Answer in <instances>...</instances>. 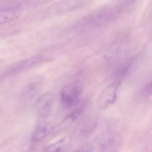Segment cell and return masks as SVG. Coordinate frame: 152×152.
<instances>
[{
	"label": "cell",
	"instance_id": "obj_3",
	"mask_svg": "<svg viewBox=\"0 0 152 152\" xmlns=\"http://www.w3.org/2000/svg\"><path fill=\"white\" fill-rule=\"evenodd\" d=\"M42 60L41 56H35L19 61L7 68L0 75V79H5L30 69L42 63Z\"/></svg>",
	"mask_w": 152,
	"mask_h": 152
},
{
	"label": "cell",
	"instance_id": "obj_14",
	"mask_svg": "<svg viewBox=\"0 0 152 152\" xmlns=\"http://www.w3.org/2000/svg\"><path fill=\"white\" fill-rule=\"evenodd\" d=\"M101 142V149L103 151H113L116 145V140L113 136H107Z\"/></svg>",
	"mask_w": 152,
	"mask_h": 152
},
{
	"label": "cell",
	"instance_id": "obj_11",
	"mask_svg": "<svg viewBox=\"0 0 152 152\" xmlns=\"http://www.w3.org/2000/svg\"><path fill=\"white\" fill-rule=\"evenodd\" d=\"M132 63L133 60L129 59L121 63L116 67L115 75L116 78L118 79V81H121L126 76L131 68Z\"/></svg>",
	"mask_w": 152,
	"mask_h": 152
},
{
	"label": "cell",
	"instance_id": "obj_15",
	"mask_svg": "<svg viewBox=\"0 0 152 152\" xmlns=\"http://www.w3.org/2000/svg\"><path fill=\"white\" fill-rule=\"evenodd\" d=\"M142 94L144 95V96L149 97L151 96L152 95V81L150 80V81L147 83L142 90Z\"/></svg>",
	"mask_w": 152,
	"mask_h": 152
},
{
	"label": "cell",
	"instance_id": "obj_4",
	"mask_svg": "<svg viewBox=\"0 0 152 152\" xmlns=\"http://www.w3.org/2000/svg\"><path fill=\"white\" fill-rule=\"evenodd\" d=\"M121 84V82L117 81L110 84L101 92L97 104L100 110H105L115 103Z\"/></svg>",
	"mask_w": 152,
	"mask_h": 152
},
{
	"label": "cell",
	"instance_id": "obj_16",
	"mask_svg": "<svg viewBox=\"0 0 152 152\" xmlns=\"http://www.w3.org/2000/svg\"><path fill=\"white\" fill-rule=\"evenodd\" d=\"M93 146L91 144H87L81 146L76 151H93Z\"/></svg>",
	"mask_w": 152,
	"mask_h": 152
},
{
	"label": "cell",
	"instance_id": "obj_8",
	"mask_svg": "<svg viewBox=\"0 0 152 152\" xmlns=\"http://www.w3.org/2000/svg\"><path fill=\"white\" fill-rule=\"evenodd\" d=\"M53 129L51 124L43 122L40 124L34 131L32 135L33 142H39L46 138L50 133Z\"/></svg>",
	"mask_w": 152,
	"mask_h": 152
},
{
	"label": "cell",
	"instance_id": "obj_2",
	"mask_svg": "<svg viewBox=\"0 0 152 152\" xmlns=\"http://www.w3.org/2000/svg\"><path fill=\"white\" fill-rule=\"evenodd\" d=\"M83 92V87L80 81L72 82L66 85L61 90V102L67 108H73L79 104Z\"/></svg>",
	"mask_w": 152,
	"mask_h": 152
},
{
	"label": "cell",
	"instance_id": "obj_9",
	"mask_svg": "<svg viewBox=\"0 0 152 152\" xmlns=\"http://www.w3.org/2000/svg\"><path fill=\"white\" fill-rule=\"evenodd\" d=\"M21 14V7L19 5L0 10V25L16 19Z\"/></svg>",
	"mask_w": 152,
	"mask_h": 152
},
{
	"label": "cell",
	"instance_id": "obj_6",
	"mask_svg": "<svg viewBox=\"0 0 152 152\" xmlns=\"http://www.w3.org/2000/svg\"><path fill=\"white\" fill-rule=\"evenodd\" d=\"M85 0H63L54 7V12L58 15L69 13L80 8Z\"/></svg>",
	"mask_w": 152,
	"mask_h": 152
},
{
	"label": "cell",
	"instance_id": "obj_1",
	"mask_svg": "<svg viewBox=\"0 0 152 152\" xmlns=\"http://www.w3.org/2000/svg\"><path fill=\"white\" fill-rule=\"evenodd\" d=\"M122 10L121 4L102 8L85 18L79 26L88 28L103 26L116 18Z\"/></svg>",
	"mask_w": 152,
	"mask_h": 152
},
{
	"label": "cell",
	"instance_id": "obj_10",
	"mask_svg": "<svg viewBox=\"0 0 152 152\" xmlns=\"http://www.w3.org/2000/svg\"><path fill=\"white\" fill-rule=\"evenodd\" d=\"M40 83L38 80H33L26 84L23 89L22 96L26 99H31L37 94L39 89Z\"/></svg>",
	"mask_w": 152,
	"mask_h": 152
},
{
	"label": "cell",
	"instance_id": "obj_13",
	"mask_svg": "<svg viewBox=\"0 0 152 152\" xmlns=\"http://www.w3.org/2000/svg\"><path fill=\"white\" fill-rule=\"evenodd\" d=\"M84 106L83 105L76 107L71 112L66 116L63 122V126L67 127L71 124L72 123L75 121L81 115L84 109Z\"/></svg>",
	"mask_w": 152,
	"mask_h": 152
},
{
	"label": "cell",
	"instance_id": "obj_7",
	"mask_svg": "<svg viewBox=\"0 0 152 152\" xmlns=\"http://www.w3.org/2000/svg\"><path fill=\"white\" fill-rule=\"evenodd\" d=\"M97 124V120L95 118H88L83 120L77 127L75 131L76 136L83 138L88 137L95 130Z\"/></svg>",
	"mask_w": 152,
	"mask_h": 152
},
{
	"label": "cell",
	"instance_id": "obj_12",
	"mask_svg": "<svg viewBox=\"0 0 152 152\" xmlns=\"http://www.w3.org/2000/svg\"><path fill=\"white\" fill-rule=\"evenodd\" d=\"M69 144V138H64L59 141L48 145L45 147V151H54V152H63L66 150Z\"/></svg>",
	"mask_w": 152,
	"mask_h": 152
},
{
	"label": "cell",
	"instance_id": "obj_5",
	"mask_svg": "<svg viewBox=\"0 0 152 152\" xmlns=\"http://www.w3.org/2000/svg\"><path fill=\"white\" fill-rule=\"evenodd\" d=\"M55 103V96L53 93L48 92L42 95L36 103V110L39 115L43 118L49 117L53 113Z\"/></svg>",
	"mask_w": 152,
	"mask_h": 152
}]
</instances>
